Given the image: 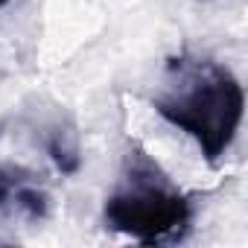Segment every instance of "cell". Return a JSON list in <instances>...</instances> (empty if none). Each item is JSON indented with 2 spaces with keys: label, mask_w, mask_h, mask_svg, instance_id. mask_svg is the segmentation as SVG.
I'll use <instances>...</instances> for the list:
<instances>
[{
  "label": "cell",
  "mask_w": 248,
  "mask_h": 248,
  "mask_svg": "<svg viewBox=\"0 0 248 248\" xmlns=\"http://www.w3.org/2000/svg\"><path fill=\"white\" fill-rule=\"evenodd\" d=\"M152 105L170 126L193 138L210 164H216L236 140L245 93L228 64L210 56L181 53L167 59Z\"/></svg>",
  "instance_id": "1"
},
{
  "label": "cell",
  "mask_w": 248,
  "mask_h": 248,
  "mask_svg": "<svg viewBox=\"0 0 248 248\" xmlns=\"http://www.w3.org/2000/svg\"><path fill=\"white\" fill-rule=\"evenodd\" d=\"M193 219V199L178 190L146 149L132 146L123 158L114 190L102 204L105 228L143 245H175L187 239Z\"/></svg>",
  "instance_id": "2"
},
{
  "label": "cell",
  "mask_w": 248,
  "mask_h": 248,
  "mask_svg": "<svg viewBox=\"0 0 248 248\" xmlns=\"http://www.w3.org/2000/svg\"><path fill=\"white\" fill-rule=\"evenodd\" d=\"M47 193L41 190L35 172L24 167H12L0 161V213L3 210H18L24 219L38 222L47 213Z\"/></svg>",
  "instance_id": "3"
},
{
  "label": "cell",
  "mask_w": 248,
  "mask_h": 248,
  "mask_svg": "<svg viewBox=\"0 0 248 248\" xmlns=\"http://www.w3.org/2000/svg\"><path fill=\"white\" fill-rule=\"evenodd\" d=\"M6 3H9V0H0V9H3V6H6Z\"/></svg>",
  "instance_id": "4"
}]
</instances>
